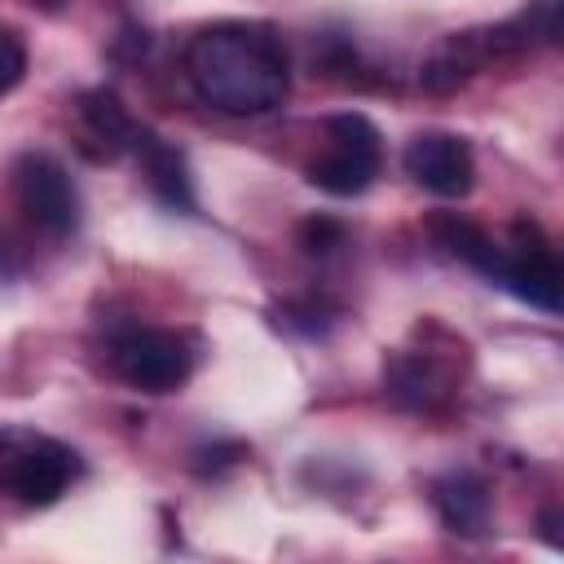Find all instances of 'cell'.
Wrapping results in <instances>:
<instances>
[{
    "label": "cell",
    "mask_w": 564,
    "mask_h": 564,
    "mask_svg": "<svg viewBox=\"0 0 564 564\" xmlns=\"http://www.w3.org/2000/svg\"><path fill=\"white\" fill-rule=\"evenodd\" d=\"M538 524H542V538H546V542L560 551V546H564V538H560V507H546Z\"/></svg>",
    "instance_id": "15"
},
{
    "label": "cell",
    "mask_w": 564,
    "mask_h": 564,
    "mask_svg": "<svg viewBox=\"0 0 564 564\" xmlns=\"http://www.w3.org/2000/svg\"><path fill=\"white\" fill-rule=\"evenodd\" d=\"M383 392L401 410H436L454 397V366L432 348H401L383 366Z\"/></svg>",
    "instance_id": "8"
},
{
    "label": "cell",
    "mask_w": 564,
    "mask_h": 564,
    "mask_svg": "<svg viewBox=\"0 0 564 564\" xmlns=\"http://www.w3.org/2000/svg\"><path fill=\"white\" fill-rule=\"evenodd\" d=\"M414 185L436 198H463L476 185V154L458 132H419L401 154Z\"/></svg>",
    "instance_id": "7"
},
{
    "label": "cell",
    "mask_w": 564,
    "mask_h": 564,
    "mask_svg": "<svg viewBox=\"0 0 564 564\" xmlns=\"http://www.w3.org/2000/svg\"><path fill=\"white\" fill-rule=\"evenodd\" d=\"M13 203L26 216V225H35L48 238H70L79 225V194L70 172L44 154V150H26L13 163Z\"/></svg>",
    "instance_id": "5"
},
{
    "label": "cell",
    "mask_w": 564,
    "mask_h": 564,
    "mask_svg": "<svg viewBox=\"0 0 564 564\" xmlns=\"http://www.w3.org/2000/svg\"><path fill=\"white\" fill-rule=\"evenodd\" d=\"M322 128H326V150L308 163V185H317L322 194H335V198H352V194L370 189V181L383 167L379 128L357 110L330 115Z\"/></svg>",
    "instance_id": "2"
},
{
    "label": "cell",
    "mask_w": 564,
    "mask_h": 564,
    "mask_svg": "<svg viewBox=\"0 0 564 564\" xmlns=\"http://www.w3.org/2000/svg\"><path fill=\"white\" fill-rule=\"evenodd\" d=\"M344 238H348V229L335 216H304L300 229H295V242H300L304 256H330V251L344 247Z\"/></svg>",
    "instance_id": "13"
},
{
    "label": "cell",
    "mask_w": 564,
    "mask_h": 564,
    "mask_svg": "<svg viewBox=\"0 0 564 564\" xmlns=\"http://www.w3.org/2000/svg\"><path fill=\"white\" fill-rule=\"evenodd\" d=\"M185 79L220 115H269L291 93L286 44L269 22H212L185 44Z\"/></svg>",
    "instance_id": "1"
},
{
    "label": "cell",
    "mask_w": 564,
    "mask_h": 564,
    "mask_svg": "<svg viewBox=\"0 0 564 564\" xmlns=\"http://www.w3.org/2000/svg\"><path fill=\"white\" fill-rule=\"evenodd\" d=\"M48 4H57V0H48Z\"/></svg>",
    "instance_id": "16"
},
{
    "label": "cell",
    "mask_w": 564,
    "mask_h": 564,
    "mask_svg": "<svg viewBox=\"0 0 564 564\" xmlns=\"http://www.w3.org/2000/svg\"><path fill=\"white\" fill-rule=\"evenodd\" d=\"M110 366L137 392H172L194 370V344L167 326H128L110 339Z\"/></svg>",
    "instance_id": "4"
},
{
    "label": "cell",
    "mask_w": 564,
    "mask_h": 564,
    "mask_svg": "<svg viewBox=\"0 0 564 564\" xmlns=\"http://www.w3.org/2000/svg\"><path fill=\"white\" fill-rule=\"evenodd\" d=\"M145 172V185L154 189V198L172 212H185L194 216L198 212V198H194V181H189V167H185V154L163 141L154 128H137L132 132V145H128Z\"/></svg>",
    "instance_id": "9"
},
{
    "label": "cell",
    "mask_w": 564,
    "mask_h": 564,
    "mask_svg": "<svg viewBox=\"0 0 564 564\" xmlns=\"http://www.w3.org/2000/svg\"><path fill=\"white\" fill-rule=\"evenodd\" d=\"M432 507L441 524L458 538H480L489 529V485L476 471H449L432 480Z\"/></svg>",
    "instance_id": "10"
},
{
    "label": "cell",
    "mask_w": 564,
    "mask_h": 564,
    "mask_svg": "<svg viewBox=\"0 0 564 564\" xmlns=\"http://www.w3.org/2000/svg\"><path fill=\"white\" fill-rule=\"evenodd\" d=\"M79 476V454L53 436L31 432H4L0 436V485L26 502L48 507L66 494V485Z\"/></svg>",
    "instance_id": "3"
},
{
    "label": "cell",
    "mask_w": 564,
    "mask_h": 564,
    "mask_svg": "<svg viewBox=\"0 0 564 564\" xmlns=\"http://www.w3.org/2000/svg\"><path fill=\"white\" fill-rule=\"evenodd\" d=\"M498 286H507L516 300H524V304H533L542 313H560L564 308V269H560L555 242L533 220H516L511 225V238L502 242Z\"/></svg>",
    "instance_id": "6"
},
{
    "label": "cell",
    "mask_w": 564,
    "mask_h": 564,
    "mask_svg": "<svg viewBox=\"0 0 564 564\" xmlns=\"http://www.w3.org/2000/svg\"><path fill=\"white\" fill-rule=\"evenodd\" d=\"M427 234L436 238V247L454 260H463L467 269L485 273L489 282H498V269H502V242H494L476 220L458 216V212H436L427 220Z\"/></svg>",
    "instance_id": "11"
},
{
    "label": "cell",
    "mask_w": 564,
    "mask_h": 564,
    "mask_svg": "<svg viewBox=\"0 0 564 564\" xmlns=\"http://www.w3.org/2000/svg\"><path fill=\"white\" fill-rule=\"evenodd\" d=\"M79 119H84V132L101 145V159H115L119 150L132 145L137 123H132V115L115 88H84L79 93Z\"/></svg>",
    "instance_id": "12"
},
{
    "label": "cell",
    "mask_w": 564,
    "mask_h": 564,
    "mask_svg": "<svg viewBox=\"0 0 564 564\" xmlns=\"http://www.w3.org/2000/svg\"><path fill=\"white\" fill-rule=\"evenodd\" d=\"M26 75V44L13 26H0V97H9Z\"/></svg>",
    "instance_id": "14"
}]
</instances>
